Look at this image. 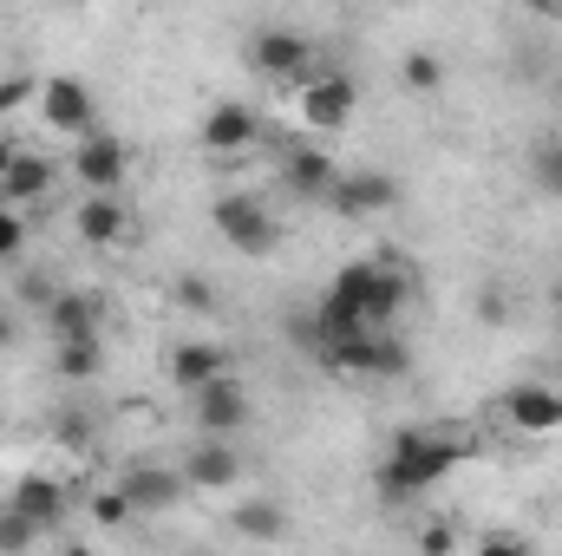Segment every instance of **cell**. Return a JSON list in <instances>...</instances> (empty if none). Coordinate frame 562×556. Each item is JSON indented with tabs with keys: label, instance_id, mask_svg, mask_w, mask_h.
Returning a JSON list of instances; mask_svg holds the SVG:
<instances>
[{
	"label": "cell",
	"instance_id": "21",
	"mask_svg": "<svg viewBox=\"0 0 562 556\" xmlns=\"http://www.w3.org/2000/svg\"><path fill=\"white\" fill-rule=\"evenodd\" d=\"M26 243H33V223H26V210H20V203H0V269H20Z\"/></svg>",
	"mask_w": 562,
	"mask_h": 556
},
{
	"label": "cell",
	"instance_id": "18",
	"mask_svg": "<svg viewBox=\"0 0 562 556\" xmlns=\"http://www.w3.org/2000/svg\"><path fill=\"white\" fill-rule=\"evenodd\" d=\"M99 367H105V347H99V334H66V341H53V374H59L66 387H86V380H99Z\"/></svg>",
	"mask_w": 562,
	"mask_h": 556
},
{
	"label": "cell",
	"instance_id": "3",
	"mask_svg": "<svg viewBox=\"0 0 562 556\" xmlns=\"http://www.w3.org/2000/svg\"><path fill=\"white\" fill-rule=\"evenodd\" d=\"M210 223H216V236H223L229 249H243V256H269V249L281 243L276 210H269L262 197H249V190L216 197V203H210Z\"/></svg>",
	"mask_w": 562,
	"mask_h": 556
},
{
	"label": "cell",
	"instance_id": "11",
	"mask_svg": "<svg viewBox=\"0 0 562 556\" xmlns=\"http://www.w3.org/2000/svg\"><path fill=\"white\" fill-rule=\"evenodd\" d=\"M119 491H125V504H132V511H170V504H183V498H190L183 471H177V465H150V458H138V465H125V471H119Z\"/></svg>",
	"mask_w": 562,
	"mask_h": 556
},
{
	"label": "cell",
	"instance_id": "16",
	"mask_svg": "<svg viewBox=\"0 0 562 556\" xmlns=\"http://www.w3.org/2000/svg\"><path fill=\"white\" fill-rule=\"evenodd\" d=\"M7 504H13V511H26L40 531H53V524L66 518V485H59V478H46V471H26V478H13Z\"/></svg>",
	"mask_w": 562,
	"mask_h": 556
},
{
	"label": "cell",
	"instance_id": "8",
	"mask_svg": "<svg viewBox=\"0 0 562 556\" xmlns=\"http://www.w3.org/2000/svg\"><path fill=\"white\" fill-rule=\"evenodd\" d=\"M190 419H196V432H210V438H236V432L256 419V407H249V387L236 380V367H229V374H216L210 387H196V393H190Z\"/></svg>",
	"mask_w": 562,
	"mask_h": 556
},
{
	"label": "cell",
	"instance_id": "30",
	"mask_svg": "<svg viewBox=\"0 0 562 556\" xmlns=\"http://www.w3.org/2000/svg\"><path fill=\"white\" fill-rule=\"evenodd\" d=\"M13 347H20V308L0 301V354H13Z\"/></svg>",
	"mask_w": 562,
	"mask_h": 556
},
{
	"label": "cell",
	"instance_id": "7",
	"mask_svg": "<svg viewBox=\"0 0 562 556\" xmlns=\"http://www.w3.org/2000/svg\"><path fill=\"white\" fill-rule=\"evenodd\" d=\"M132 177V144L105 125H92L86 138H72V184L79 190H125Z\"/></svg>",
	"mask_w": 562,
	"mask_h": 556
},
{
	"label": "cell",
	"instance_id": "6",
	"mask_svg": "<svg viewBox=\"0 0 562 556\" xmlns=\"http://www.w3.org/2000/svg\"><path fill=\"white\" fill-rule=\"evenodd\" d=\"M276 184L288 197H301V203H327V190L340 184V164H334L327 144L294 138V144H281V157H276Z\"/></svg>",
	"mask_w": 562,
	"mask_h": 556
},
{
	"label": "cell",
	"instance_id": "33",
	"mask_svg": "<svg viewBox=\"0 0 562 556\" xmlns=\"http://www.w3.org/2000/svg\"><path fill=\"white\" fill-rule=\"evenodd\" d=\"M484 544H491V551H524V537H517V531H491Z\"/></svg>",
	"mask_w": 562,
	"mask_h": 556
},
{
	"label": "cell",
	"instance_id": "15",
	"mask_svg": "<svg viewBox=\"0 0 562 556\" xmlns=\"http://www.w3.org/2000/svg\"><path fill=\"white\" fill-rule=\"evenodd\" d=\"M236 360H229V347H216V341H177L170 354H164V374H170V387L177 393H196V387H210L216 374H229Z\"/></svg>",
	"mask_w": 562,
	"mask_h": 556
},
{
	"label": "cell",
	"instance_id": "29",
	"mask_svg": "<svg viewBox=\"0 0 562 556\" xmlns=\"http://www.w3.org/2000/svg\"><path fill=\"white\" fill-rule=\"evenodd\" d=\"M419 551H458V531H451V524H425Z\"/></svg>",
	"mask_w": 562,
	"mask_h": 556
},
{
	"label": "cell",
	"instance_id": "4",
	"mask_svg": "<svg viewBox=\"0 0 562 556\" xmlns=\"http://www.w3.org/2000/svg\"><path fill=\"white\" fill-rule=\"evenodd\" d=\"M33 105H40V125H46L53 138H86V132L99 125V99H92V86H86V79H72V73L40 79Z\"/></svg>",
	"mask_w": 562,
	"mask_h": 556
},
{
	"label": "cell",
	"instance_id": "14",
	"mask_svg": "<svg viewBox=\"0 0 562 556\" xmlns=\"http://www.w3.org/2000/svg\"><path fill=\"white\" fill-rule=\"evenodd\" d=\"M504 419L524 432V438H562V393L557 387H510L504 393Z\"/></svg>",
	"mask_w": 562,
	"mask_h": 556
},
{
	"label": "cell",
	"instance_id": "25",
	"mask_svg": "<svg viewBox=\"0 0 562 556\" xmlns=\"http://www.w3.org/2000/svg\"><path fill=\"white\" fill-rule=\"evenodd\" d=\"M92 518H99V524H125V518H132L125 491H119V485H112V491H99V498H92Z\"/></svg>",
	"mask_w": 562,
	"mask_h": 556
},
{
	"label": "cell",
	"instance_id": "23",
	"mask_svg": "<svg viewBox=\"0 0 562 556\" xmlns=\"http://www.w3.org/2000/svg\"><path fill=\"white\" fill-rule=\"evenodd\" d=\"M33 537H40V524H33L26 511H13V504L0 498V551H26Z\"/></svg>",
	"mask_w": 562,
	"mask_h": 556
},
{
	"label": "cell",
	"instance_id": "26",
	"mask_svg": "<svg viewBox=\"0 0 562 556\" xmlns=\"http://www.w3.org/2000/svg\"><path fill=\"white\" fill-rule=\"evenodd\" d=\"M477 321H484V327H504V321H510V301H504V288H484V294H477Z\"/></svg>",
	"mask_w": 562,
	"mask_h": 556
},
{
	"label": "cell",
	"instance_id": "31",
	"mask_svg": "<svg viewBox=\"0 0 562 556\" xmlns=\"http://www.w3.org/2000/svg\"><path fill=\"white\" fill-rule=\"evenodd\" d=\"M53 294H59V288H53L46 276H26V281H20V301H33V308H46Z\"/></svg>",
	"mask_w": 562,
	"mask_h": 556
},
{
	"label": "cell",
	"instance_id": "27",
	"mask_svg": "<svg viewBox=\"0 0 562 556\" xmlns=\"http://www.w3.org/2000/svg\"><path fill=\"white\" fill-rule=\"evenodd\" d=\"M53 438H59V445H92V425H86V419H59V425H53Z\"/></svg>",
	"mask_w": 562,
	"mask_h": 556
},
{
	"label": "cell",
	"instance_id": "17",
	"mask_svg": "<svg viewBox=\"0 0 562 556\" xmlns=\"http://www.w3.org/2000/svg\"><path fill=\"white\" fill-rule=\"evenodd\" d=\"M40 314H46L53 341H66V334H99V294H86V288H59Z\"/></svg>",
	"mask_w": 562,
	"mask_h": 556
},
{
	"label": "cell",
	"instance_id": "2",
	"mask_svg": "<svg viewBox=\"0 0 562 556\" xmlns=\"http://www.w3.org/2000/svg\"><path fill=\"white\" fill-rule=\"evenodd\" d=\"M243 59H249V73H256L262 86L294 92V86L321 66V46H314L301 26H256V33H249V46H243Z\"/></svg>",
	"mask_w": 562,
	"mask_h": 556
},
{
	"label": "cell",
	"instance_id": "12",
	"mask_svg": "<svg viewBox=\"0 0 562 556\" xmlns=\"http://www.w3.org/2000/svg\"><path fill=\"white\" fill-rule=\"evenodd\" d=\"M177 471H183V485H190V491H229V485L243 478L236 438H210V432H203V438L183 452V465H177Z\"/></svg>",
	"mask_w": 562,
	"mask_h": 556
},
{
	"label": "cell",
	"instance_id": "13",
	"mask_svg": "<svg viewBox=\"0 0 562 556\" xmlns=\"http://www.w3.org/2000/svg\"><path fill=\"white\" fill-rule=\"evenodd\" d=\"M53 190H59V157H46V151L20 144V157H13V164H7V177H0V203L33 210V203H46Z\"/></svg>",
	"mask_w": 562,
	"mask_h": 556
},
{
	"label": "cell",
	"instance_id": "9",
	"mask_svg": "<svg viewBox=\"0 0 562 556\" xmlns=\"http://www.w3.org/2000/svg\"><path fill=\"white\" fill-rule=\"evenodd\" d=\"M256 138H262V112L243 105V99H216L196 125V144L210 157H243V151H256Z\"/></svg>",
	"mask_w": 562,
	"mask_h": 556
},
{
	"label": "cell",
	"instance_id": "32",
	"mask_svg": "<svg viewBox=\"0 0 562 556\" xmlns=\"http://www.w3.org/2000/svg\"><path fill=\"white\" fill-rule=\"evenodd\" d=\"M530 20H562V0H524Z\"/></svg>",
	"mask_w": 562,
	"mask_h": 556
},
{
	"label": "cell",
	"instance_id": "20",
	"mask_svg": "<svg viewBox=\"0 0 562 556\" xmlns=\"http://www.w3.org/2000/svg\"><path fill=\"white\" fill-rule=\"evenodd\" d=\"M229 531L236 537H288V511H281L276 498H249V504L229 511Z\"/></svg>",
	"mask_w": 562,
	"mask_h": 556
},
{
	"label": "cell",
	"instance_id": "1",
	"mask_svg": "<svg viewBox=\"0 0 562 556\" xmlns=\"http://www.w3.org/2000/svg\"><path fill=\"white\" fill-rule=\"evenodd\" d=\"M353 112H360V86H353V73H340V66H314V73L294 86V125H301L307 138H340V132L353 125Z\"/></svg>",
	"mask_w": 562,
	"mask_h": 556
},
{
	"label": "cell",
	"instance_id": "34",
	"mask_svg": "<svg viewBox=\"0 0 562 556\" xmlns=\"http://www.w3.org/2000/svg\"><path fill=\"white\" fill-rule=\"evenodd\" d=\"M13 157H20V138H13V132H0V177H7V164H13Z\"/></svg>",
	"mask_w": 562,
	"mask_h": 556
},
{
	"label": "cell",
	"instance_id": "10",
	"mask_svg": "<svg viewBox=\"0 0 562 556\" xmlns=\"http://www.w3.org/2000/svg\"><path fill=\"white\" fill-rule=\"evenodd\" d=\"M393 203H400V177H386V170H340V184L327 190V210L347 216V223L386 216Z\"/></svg>",
	"mask_w": 562,
	"mask_h": 556
},
{
	"label": "cell",
	"instance_id": "5",
	"mask_svg": "<svg viewBox=\"0 0 562 556\" xmlns=\"http://www.w3.org/2000/svg\"><path fill=\"white\" fill-rule=\"evenodd\" d=\"M72 236H79L86 249H125V243L138 236V216H132V203H125L119 190H86V197L72 203Z\"/></svg>",
	"mask_w": 562,
	"mask_h": 556
},
{
	"label": "cell",
	"instance_id": "24",
	"mask_svg": "<svg viewBox=\"0 0 562 556\" xmlns=\"http://www.w3.org/2000/svg\"><path fill=\"white\" fill-rule=\"evenodd\" d=\"M33 92H40V79H26V73H7V79H0V119H7L13 105H26Z\"/></svg>",
	"mask_w": 562,
	"mask_h": 556
},
{
	"label": "cell",
	"instance_id": "19",
	"mask_svg": "<svg viewBox=\"0 0 562 556\" xmlns=\"http://www.w3.org/2000/svg\"><path fill=\"white\" fill-rule=\"evenodd\" d=\"M445 79H451V66H445V53H431V46H413V53L400 59V86H406L413 99H438Z\"/></svg>",
	"mask_w": 562,
	"mask_h": 556
},
{
	"label": "cell",
	"instance_id": "22",
	"mask_svg": "<svg viewBox=\"0 0 562 556\" xmlns=\"http://www.w3.org/2000/svg\"><path fill=\"white\" fill-rule=\"evenodd\" d=\"M530 177H537L543 197H557L562 203V138H543L537 151H530Z\"/></svg>",
	"mask_w": 562,
	"mask_h": 556
},
{
	"label": "cell",
	"instance_id": "28",
	"mask_svg": "<svg viewBox=\"0 0 562 556\" xmlns=\"http://www.w3.org/2000/svg\"><path fill=\"white\" fill-rule=\"evenodd\" d=\"M177 301H183V308H210V281L183 276V281H177Z\"/></svg>",
	"mask_w": 562,
	"mask_h": 556
}]
</instances>
